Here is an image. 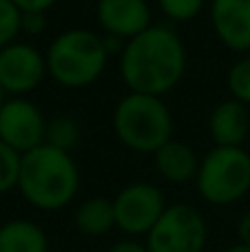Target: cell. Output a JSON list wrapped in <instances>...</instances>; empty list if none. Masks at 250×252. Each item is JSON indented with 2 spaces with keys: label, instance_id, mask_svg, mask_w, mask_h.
Wrapping results in <instances>:
<instances>
[{
  "label": "cell",
  "instance_id": "1",
  "mask_svg": "<svg viewBox=\"0 0 250 252\" xmlns=\"http://www.w3.org/2000/svg\"><path fill=\"white\" fill-rule=\"evenodd\" d=\"M188 64L186 47L177 31L153 25L124 44L120 53V75L131 93L162 97L182 82Z\"/></svg>",
  "mask_w": 250,
  "mask_h": 252
},
{
  "label": "cell",
  "instance_id": "2",
  "mask_svg": "<svg viewBox=\"0 0 250 252\" xmlns=\"http://www.w3.org/2000/svg\"><path fill=\"white\" fill-rule=\"evenodd\" d=\"M18 190L33 208L44 213L62 210L80 190V168L71 153L42 144L22 155Z\"/></svg>",
  "mask_w": 250,
  "mask_h": 252
},
{
  "label": "cell",
  "instance_id": "3",
  "mask_svg": "<svg viewBox=\"0 0 250 252\" xmlns=\"http://www.w3.org/2000/svg\"><path fill=\"white\" fill-rule=\"evenodd\" d=\"M111 124L122 146L146 155H155L171 142L175 130L173 113L162 97L131 91L118 100Z\"/></svg>",
  "mask_w": 250,
  "mask_h": 252
},
{
  "label": "cell",
  "instance_id": "4",
  "mask_svg": "<svg viewBox=\"0 0 250 252\" xmlns=\"http://www.w3.org/2000/svg\"><path fill=\"white\" fill-rule=\"evenodd\" d=\"M47 73L62 89H87L104 73L109 53L104 40L89 29H66L44 51Z\"/></svg>",
  "mask_w": 250,
  "mask_h": 252
},
{
  "label": "cell",
  "instance_id": "5",
  "mask_svg": "<svg viewBox=\"0 0 250 252\" xmlns=\"http://www.w3.org/2000/svg\"><path fill=\"white\" fill-rule=\"evenodd\" d=\"M197 192L211 206H230L250 192V153L244 146H213L199 161Z\"/></svg>",
  "mask_w": 250,
  "mask_h": 252
},
{
  "label": "cell",
  "instance_id": "6",
  "mask_svg": "<svg viewBox=\"0 0 250 252\" xmlns=\"http://www.w3.org/2000/svg\"><path fill=\"white\" fill-rule=\"evenodd\" d=\"M206 241V219L190 204H171L144 237L149 252H204Z\"/></svg>",
  "mask_w": 250,
  "mask_h": 252
},
{
  "label": "cell",
  "instance_id": "7",
  "mask_svg": "<svg viewBox=\"0 0 250 252\" xmlns=\"http://www.w3.org/2000/svg\"><path fill=\"white\" fill-rule=\"evenodd\" d=\"M166 208V197L155 184L131 182L113 197L115 228L131 239L146 237Z\"/></svg>",
  "mask_w": 250,
  "mask_h": 252
},
{
  "label": "cell",
  "instance_id": "8",
  "mask_svg": "<svg viewBox=\"0 0 250 252\" xmlns=\"http://www.w3.org/2000/svg\"><path fill=\"white\" fill-rule=\"evenodd\" d=\"M47 124L49 120L31 100L11 97L0 109V142L25 155L44 144Z\"/></svg>",
  "mask_w": 250,
  "mask_h": 252
},
{
  "label": "cell",
  "instance_id": "9",
  "mask_svg": "<svg viewBox=\"0 0 250 252\" xmlns=\"http://www.w3.org/2000/svg\"><path fill=\"white\" fill-rule=\"evenodd\" d=\"M47 58L29 42H13L0 49V87L13 97H25L47 78Z\"/></svg>",
  "mask_w": 250,
  "mask_h": 252
},
{
  "label": "cell",
  "instance_id": "10",
  "mask_svg": "<svg viewBox=\"0 0 250 252\" xmlns=\"http://www.w3.org/2000/svg\"><path fill=\"white\" fill-rule=\"evenodd\" d=\"M95 18L104 35L128 40L153 27V16L146 0H97Z\"/></svg>",
  "mask_w": 250,
  "mask_h": 252
},
{
  "label": "cell",
  "instance_id": "11",
  "mask_svg": "<svg viewBox=\"0 0 250 252\" xmlns=\"http://www.w3.org/2000/svg\"><path fill=\"white\" fill-rule=\"evenodd\" d=\"M211 25L226 49L250 51V0H213Z\"/></svg>",
  "mask_w": 250,
  "mask_h": 252
},
{
  "label": "cell",
  "instance_id": "12",
  "mask_svg": "<svg viewBox=\"0 0 250 252\" xmlns=\"http://www.w3.org/2000/svg\"><path fill=\"white\" fill-rule=\"evenodd\" d=\"M250 133L248 106L237 100L219 102L208 115V135L215 146H244Z\"/></svg>",
  "mask_w": 250,
  "mask_h": 252
},
{
  "label": "cell",
  "instance_id": "13",
  "mask_svg": "<svg viewBox=\"0 0 250 252\" xmlns=\"http://www.w3.org/2000/svg\"><path fill=\"white\" fill-rule=\"evenodd\" d=\"M153 161H155V170L159 173V177H164L166 182L188 184L197 179L202 157H197L193 146L180 142V139H171V142L164 144L155 153Z\"/></svg>",
  "mask_w": 250,
  "mask_h": 252
},
{
  "label": "cell",
  "instance_id": "14",
  "mask_svg": "<svg viewBox=\"0 0 250 252\" xmlns=\"http://www.w3.org/2000/svg\"><path fill=\"white\" fill-rule=\"evenodd\" d=\"M0 252H49V237L31 219H9L0 226Z\"/></svg>",
  "mask_w": 250,
  "mask_h": 252
},
{
  "label": "cell",
  "instance_id": "15",
  "mask_svg": "<svg viewBox=\"0 0 250 252\" xmlns=\"http://www.w3.org/2000/svg\"><path fill=\"white\" fill-rule=\"evenodd\" d=\"M73 226L84 237H104L115 228L113 199L89 197L75 208Z\"/></svg>",
  "mask_w": 250,
  "mask_h": 252
},
{
  "label": "cell",
  "instance_id": "16",
  "mask_svg": "<svg viewBox=\"0 0 250 252\" xmlns=\"http://www.w3.org/2000/svg\"><path fill=\"white\" fill-rule=\"evenodd\" d=\"M80 124L75 118L71 115H58V118L49 120L47 124V137H44V144L53 148H60L64 153H71L80 142Z\"/></svg>",
  "mask_w": 250,
  "mask_h": 252
},
{
  "label": "cell",
  "instance_id": "17",
  "mask_svg": "<svg viewBox=\"0 0 250 252\" xmlns=\"http://www.w3.org/2000/svg\"><path fill=\"white\" fill-rule=\"evenodd\" d=\"M226 84L233 95V100L242 102L244 106H250V56H244L228 69Z\"/></svg>",
  "mask_w": 250,
  "mask_h": 252
},
{
  "label": "cell",
  "instance_id": "18",
  "mask_svg": "<svg viewBox=\"0 0 250 252\" xmlns=\"http://www.w3.org/2000/svg\"><path fill=\"white\" fill-rule=\"evenodd\" d=\"M20 161L22 155L16 153L11 146L0 142V195L18 188V177H20Z\"/></svg>",
  "mask_w": 250,
  "mask_h": 252
},
{
  "label": "cell",
  "instance_id": "19",
  "mask_svg": "<svg viewBox=\"0 0 250 252\" xmlns=\"http://www.w3.org/2000/svg\"><path fill=\"white\" fill-rule=\"evenodd\" d=\"M162 13L173 22H190L204 11L206 0H157Z\"/></svg>",
  "mask_w": 250,
  "mask_h": 252
},
{
  "label": "cell",
  "instance_id": "20",
  "mask_svg": "<svg viewBox=\"0 0 250 252\" xmlns=\"http://www.w3.org/2000/svg\"><path fill=\"white\" fill-rule=\"evenodd\" d=\"M20 9L11 0H0V49L16 42L20 33Z\"/></svg>",
  "mask_w": 250,
  "mask_h": 252
},
{
  "label": "cell",
  "instance_id": "21",
  "mask_svg": "<svg viewBox=\"0 0 250 252\" xmlns=\"http://www.w3.org/2000/svg\"><path fill=\"white\" fill-rule=\"evenodd\" d=\"M47 29V13H22L20 18V33L27 35H40Z\"/></svg>",
  "mask_w": 250,
  "mask_h": 252
},
{
  "label": "cell",
  "instance_id": "22",
  "mask_svg": "<svg viewBox=\"0 0 250 252\" xmlns=\"http://www.w3.org/2000/svg\"><path fill=\"white\" fill-rule=\"evenodd\" d=\"M20 13H47L51 7H56L58 0H11Z\"/></svg>",
  "mask_w": 250,
  "mask_h": 252
},
{
  "label": "cell",
  "instance_id": "23",
  "mask_svg": "<svg viewBox=\"0 0 250 252\" xmlns=\"http://www.w3.org/2000/svg\"><path fill=\"white\" fill-rule=\"evenodd\" d=\"M106 252H149L146 250V244L140 239H131V237H126V239H120L115 241L113 246H111Z\"/></svg>",
  "mask_w": 250,
  "mask_h": 252
},
{
  "label": "cell",
  "instance_id": "24",
  "mask_svg": "<svg viewBox=\"0 0 250 252\" xmlns=\"http://www.w3.org/2000/svg\"><path fill=\"white\" fill-rule=\"evenodd\" d=\"M237 239H239V244L250 248V210L244 213L237 221Z\"/></svg>",
  "mask_w": 250,
  "mask_h": 252
},
{
  "label": "cell",
  "instance_id": "25",
  "mask_svg": "<svg viewBox=\"0 0 250 252\" xmlns=\"http://www.w3.org/2000/svg\"><path fill=\"white\" fill-rule=\"evenodd\" d=\"M224 252H250V248H248V246H244V244H239V241H237V244L228 246V248H226Z\"/></svg>",
  "mask_w": 250,
  "mask_h": 252
},
{
  "label": "cell",
  "instance_id": "26",
  "mask_svg": "<svg viewBox=\"0 0 250 252\" xmlns=\"http://www.w3.org/2000/svg\"><path fill=\"white\" fill-rule=\"evenodd\" d=\"M4 102H7V100H4V91H2V87H0V109H2Z\"/></svg>",
  "mask_w": 250,
  "mask_h": 252
}]
</instances>
